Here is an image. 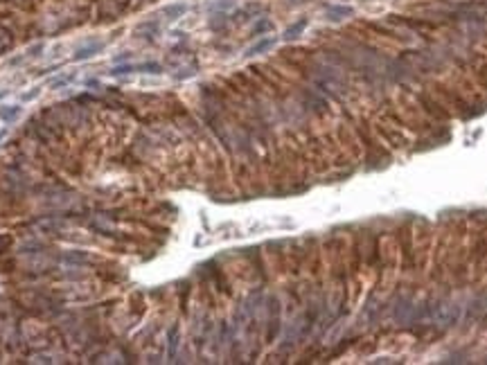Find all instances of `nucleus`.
I'll list each match as a JSON object with an SVG mask.
<instances>
[{
	"instance_id": "obj_1",
	"label": "nucleus",
	"mask_w": 487,
	"mask_h": 365,
	"mask_svg": "<svg viewBox=\"0 0 487 365\" xmlns=\"http://www.w3.org/2000/svg\"><path fill=\"white\" fill-rule=\"evenodd\" d=\"M277 43V38H273V36H264V38H259L255 45H250L248 50H246V56H257V54H264V52H268L271 50L273 45Z\"/></svg>"
},
{
	"instance_id": "obj_2",
	"label": "nucleus",
	"mask_w": 487,
	"mask_h": 365,
	"mask_svg": "<svg viewBox=\"0 0 487 365\" xmlns=\"http://www.w3.org/2000/svg\"><path fill=\"white\" fill-rule=\"evenodd\" d=\"M104 50V43H90V45L81 47V50L75 52V56H72V61H86V59H93L95 54H99V52Z\"/></svg>"
},
{
	"instance_id": "obj_3",
	"label": "nucleus",
	"mask_w": 487,
	"mask_h": 365,
	"mask_svg": "<svg viewBox=\"0 0 487 365\" xmlns=\"http://www.w3.org/2000/svg\"><path fill=\"white\" fill-rule=\"evenodd\" d=\"M327 16L332 20H341V18H345V16H352V9L350 7H343V5H329Z\"/></svg>"
},
{
	"instance_id": "obj_4",
	"label": "nucleus",
	"mask_w": 487,
	"mask_h": 365,
	"mask_svg": "<svg viewBox=\"0 0 487 365\" xmlns=\"http://www.w3.org/2000/svg\"><path fill=\"white\" fill-rule=\"evenodd\" d=\"M304 27H307V20H304V18H302V20H298V23H293V25H291V27L284 32V41H293V38H298L300 34L304 32Z\"/></svg>"
},
{
	"instance_id": "obj_5",
	"label": "nucleus",
	"mask_w": 487,
	"mask_h": 365,
	"mask_svg": "<svg viewBox=\"0 0 487 365\" xmlns=\"http://www.w3.org/2000/svg\"><path fill=\"white\" fill-rule=\"evenodd\" d=\"M185 11H188V5H183V2H181V5H169V7H165L163 14H165V16H169V18H181V16L185 14Z\"/></svg>"
},
{
	"instance_id": "obj_6",
	"label": "nucleus",
	"mask_w": 487,
	"mask_h": 365,
	"mask_svg": "<svg viewBox=\"0 0 487 365\" xmlns=\"http://www.w3.org/2000/svg\"><path fill=\"white\" fill-rule=\"evenodd\" d=\"M18 115H20V106H5L2 111H0V120H5V122L14 120V117H18Z\"/></svg>"
},
{
	"instance_id": "obj_7",
	"label": "nucleus",
	"mask_w": 487,
	"mask_h": 365,
	"mask_svg": "<svg viewBox=\"0 0 487 365\" xmlns=\"http://www.w3.org/2000/svg\"><path fill=\"white\" fill-rule=\"evenodd\" d=\"M268 29H273V23H271V20H266V18H262V20H259V23L253 27V36H259L262 32H268Z\"/></svg>"
},
{
	"instance_id": "obj_8",
	"label": "nucleus",
	"mask_w": 487,
	"mask_h": 365,
	"mask_svg": "<svg viewBox=\"0 0 487 365\" xmlns=\"http://www.w3.org/2000/svg\"><path fill=\"white\" fill-rule=\"evenodd\" d=\"M72 79H75V75H61V77H56L54 81H50V88H59V86H68Z\"/></svg>"
},
{
	"instance_id": "obj_9",
	"label": "nucleus",
	"mask_w": 487,
	"mask_h": 365,
	"mask_svg": "<svg viewBox=\"0 0 487 365\" xmlns=\"http://www.w3.org/2000/svg\"><path fill=\"white\" fill-rule=\"evenodd\" d=\"M38 93H41V88H32L29 93H25V95H23V102H29V99L38 97Z\"/></svg>"
}]
</instances>
